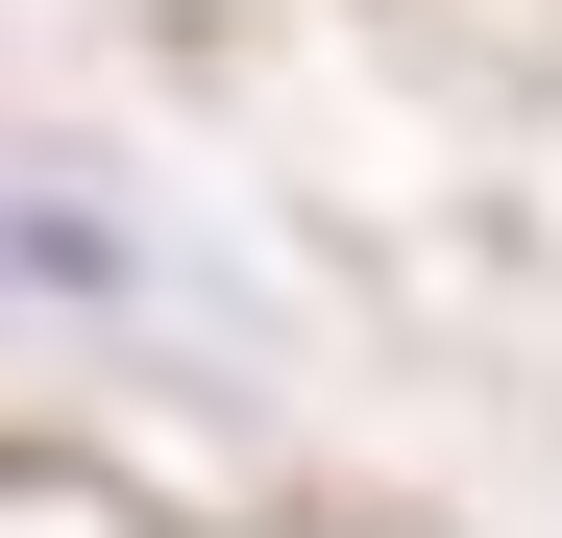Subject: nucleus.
Returning a JSON list of instances; mask_svg holds the SVG:
<instances>
[{"label": "nucleus", "mask_w": 562, "mask_h": 538, "mask_svg": "<svg viewBox=\"0 0 562 538\" xmlns=\"http://www.w3.org/2000/svg\"><path fill=\"white\" fill-rule=\"evenodd\" d=\"M0 294H49V318H123V294H147V245H123L99 197H49V171H0Z\"/></svg>", "instance_id": "f257e3e1"}]
</instances>
